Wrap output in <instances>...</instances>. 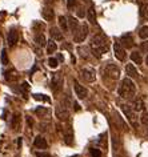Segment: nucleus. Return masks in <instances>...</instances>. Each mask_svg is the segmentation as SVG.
I'll use <instances>...</instances> for the list:
<instances>
[{"label": "nucleus", "mask_w": 148, "mask_h": 157, "mask_svg": "<svg viewBox=\"0 0 148 157\" xmlns=\"http://www.w3.org/2000/svg\"><path fill=\"white\" fill-rule=\"evenodd\" d=\"M89 47H91L92 55L96 56L97 59L102 57L103 53H107L108 49H110V44H108V37L103 33H97L91 39V43H89Z\"/></svg>", "instance_id": "obj_1"}, {"label": "nucleus", "mask_w": 148, "mask_h": 157, "mask_svg": "<svg viewBox=\"0 0 148 157\" xmlns=\"http://www.w3.org/2000/svg\"><path fill=\"white\" fill-rule=\"evenodd\" d=\"M135 93H136V85L134 81H132L130 77L123 78L122 84H120V88H119V95L126 100H132Z\"/></svg>", "instance_id": "obj_2"}, {"label": "nucleus", "mask_w": 148, "mask_h": 157, "mask_svg": "<svg viewBox=\"0 0 148 157\" xmlns=\"http://www.w3.org/2000/svg\"><path fill=\"white\" fill-rule=\"evenodd\" d=\"M104 77H108L111 80H118L120 77V69L116 64H107L104 67Z\"/></svg>", "instance_id": "obj_3"}, {"label": "nucleus", "mask_w": 148, "mask_h": 157, "mask_svg": "<svg viewBox=\"0 0 148 157\" xmlns=\"http://www.w3.org/2000/svg\"><path fill=\"white\" fill-rule=\"evenodd\" d=\"M64 84V77L61 73H53L52 78H51V89L53 91V93H59L63 88Z\"/></svg>", "instance_id": "obj_4"}, {"label": "nucleus", "mask_w": 148, "mask_h": 157, "mask_svg": "<svg viewBox=\"0 0 148 157\" xmlns=\"http://www.w3.org/2000/svg\"><path fill=\"white\" fill-rule=\"evenodd\" d=\"M87 36H88V25L84 23V24H81L79 27V29L73 33V40H75V43H81L85 40Z\"/></svg>", "instance_id": "obj_5"}, {"label": "nucleus", "mask_w": 148, "mask_h": 157, "mask_svg": "<svg viewBox=\"0 0 148 157\" xmlns=\"http://www.w3.org/2000/svg\"><path fill=\"white\" fill-rule=\"evenodd\" d=\"M56 117L61 121H67L69 117V108L65 107L63 103H60L56 107Z\"/></svg>", "instance_id": "obj_6"}, {"label": "nucleus", "mask_w": 148, "mask_h": 157, "mask_svg": "<svg viewBox=\"0 0 148 157\" xmlns=\"http://www.w3.org/2000/svg\"><path fill=\"white\" fill-rule=\"evenodd\" d=\"M80 76L88 83H92L96 80V72L93 68H83L80 71Z\"/></svg>", "instance_id": "obj_7"}, {"label": "nucleus", "mask_w": 148, "mask_h": 157, "mask_svg": "<svg viewBox=\"0 0 148 157\" xmlns=\"http://www.w3.org/2000/svg\"><path fill=\"white\" fill-rule=\"evenodd\" d=\"M122 109H123L124 115L127 116V119L130 120V123L134 125V127H138V124H136V119H135V111H134V108L130 107V105H122Z\"/></svg>", "instance_id": "obj_8"}, {"label": "nucleus", "mask_w": 148, "mask_h": 157, "mask_svg": "<svg viewBox=\"0 0 148 157\" xmlns=\"http://www.w3.org/2000/svg\"><path fill=\"white\" fill-rule=\"evenodd\" d=\"M114 52H115V57L119 61H124L126 60V48L120 44V43H115L114 44Z\"/></svg>", "instance_id": "obj_9"}, {"label": "nucleus", "mask_w": 148, "mask_h": 157, "mask_svg": "<svg viewBox=\"0 0 148 157\" xmlns=\"http://www.w3.org/2000/svg\"><path fill=\"white\" fill-rule=\"evenodd\" d=\"M119 43L124 47V48H127V49H130V48H132V47H135V41H134V37L131 36V33L123 35V36L120 37Z\"/></svg>", "instance_id": "obj_10"}, {"label": "nucleus", "mask_w": 148, "mask_h": 157, "mask_svg": "<svg viewBox=\"0 0 148 157\" xmlns=\"http://www.w3.org/2000/svg\"><path fill=\"white\" fill-rule=\"evenodd\" d=\"M73 89H75V93H76V96L79 97V99H85V97L88 96L87 88H84L83 85L79 84L76 80L73 81Z\"/></svg>", "instance_id": "obj_11"}, {"label": "nucleus", "mask_w": 148, "mask_h": 157, "mask_svg": "<svg viewBox=\"0 0 148 157\" xmlns=\"http://www.w3.org/2000/svg\"><path fill=\"white\" fill-rule=\"evenodd\" d=\"M19 40V32L15 28H12L8 32V36H7V41H8V45L10 47H15L16 43Z\"/></svg>", "instance_id": "obj_12"}, {"label": "nucleus", "mask_w": 148, "mask_h": 157, "mask_svg": "<svg viewBox=\"0 0 148 157\" xmlns=\"http://www.w3.org/2000/svg\"><path fill=\"white\" fill-rule=\"evenodd\" d=\"M33 145L37 149H47L48 148V143H47V140L43 136H37L36 139H35V141H33Z\"/></svg>", "instance_id": "obj_13"}, {"label": "nucleus", "mask_w": 148, "mask_h": 157, "mask_svg": "<svg viewBox=\"0 0 148 157\" xmlns=\"http://www.w3.org/2000/svg\"><path fill=\"white\" fill-rule=\"evenodd\" d=\"M41 15L47 21H51V20H53V17H55V12H53V10L49 8V7H44L41 11Z\"/></svg>", "instance_id": "obj_14"}, {"label": "nucleus", "mask_w": 148, "mask_h": 157, "mask_svg": "<svg viewBox=\"0 0 148 157\" xmlns=\"http://www.w3.org/2000/svg\"><path fill=\"white\" fill-rule=\"evenodd\" d=\"M68 29H71V32L72 33H75L77 29H79V21H77V19H75V17H72V16H69L68 19Z\"/></svg>", "instance_id": "obj_15"}, {"label": "nucleus", "mask_w": 148, "mask_h": 157, "mask_svg": "<svg viewBox=\"0 0 148 157\" xmlns=\"http://www.w3.org/2000/svg\"><path fill=\"white\" fill-rule=\"evenodd\" d=\"M126 73H127V77H138L139 73H138V69L135 68L134 64H127L126 65Z\"/></svg>", "instance_id": "obj_16"}, {"label": "nucleus", "mask_w": 148, "mask_h": 157, "mask_svg": "<svg viewBox=\"0 0 148 157\" xmlns=\"http://www.w3.org/2000/svg\"><path fill=\"white\" fill-rule=\"evenodd\" d=\"M49 33H51V37L53 40H63V33L60 32L59 28H56V27H52L51 29H49Z\"/></svg>", "instance_id": "obj_17"}, {"label": "nucleus", "mask_w": 148, "mask_h": 157, "mask_svg": "<svg viewBox=\"0 0 148 157\" xmlns=\"http://www.w3.org/2000/svg\"><path fill=\"white\" fill-rule=\"evenodd\" d=\"M20 115L19 113H15L14 117H12V121H11V125H12V129L14 131H19L20 129Z\"/></svg>", "instance_id": "obj_18"}, {"label": "nucleus", "mask_w": 148, "mask_h": 157, "mask_svg": "<svg viewBox=\"0 0 148 157\" xmlns=\"http://www.w3.org/2000/svg\"><path fill=\"white\" fill-rule=\"evenodd\" d=\"M131 60L135 63V64H142L143 63V57H142V53L139 51H134L131 53Z\"/></svg>", "instance_id": "obj_19"}, {"label": "nucleus", "mask_w": 148, "mask_h": 157, "mask_svg": "<svg viewBox=\"0 0 148 157\" xmlns=\"http://www.w3.org/2000/svg\"><path fill=\"white\" fill-rule=\"evenodd\" d=\"M56 49H57V44L53 39L47 41V53H53V52H56Z\"/></svg>", "instance_id": "obj_20"}, {"label": "nucleus", "mask_w": 148, "mask_h": 157, "mask_svg": "<svg viewBox=\"0 0 148 157\" xmlns=\"http://www.w3.org/2000/svg\"><path fill=\"white\" fill-rule=\"evenodd\" d=\"M88 20L91 24H96V12H95V7H89L88 10Z\"/></svg>", "instance_id": "obj_21"}, {"label": "nucleus", "mask_w": 148, "mask_h": 157, "mask_svg": "<svg viewBox=\"0 0 148 157\" xmlns=\"http://www.w3.org/2000/svg\"><path fill=\"white\" fill-rule=\"evenodd\" d=\"M35 43L39 45V47H44L47 44V40H45V36L43 33H37L35 36Z\"/></svg>", "instance_id": "obj_22"}, {"label": "nucleus", "mask_w": 148, "mask_h": 157, "mask_svg": "<svg viewBox=\"0 0 148 157\" xmlns=\"http://www.w3.org/2000/svg\"><path fill=\"white\" fill-rule=\"evenodd\" d=\"M132 108H134V111H142V109L144 108V103H143V99H135L134 100V105H132Z\"/></svg>", "instance_id": "obj_23"}, {"label": "nucleus", "mask_w": 148, "mask_h": 157, "mask_svg": "<svg viewBox=\"0 0 148 157\" xmlns=\"http://www.w3.org/2000/svg\"><path fill=\"white\" fill-rule=\"evenodd\" d=\"M48 112H49L48 108H45V107H37L36 109H35V113L40 117H44L45 115H48Z\"/></svg>", "instance_id": "obj_24"}, {"label": "nucleus", "mask_w": 148, "mask_h": 157, "mask_svg": "<svg viewBox=\"0 0 148 157\" xmlns=\"http://www.w3.org/2000/svg\"><path fill=\"white\" fill-rule=\"evenodd\" d=\"M59 24L61 27V29L64 31H68V20H67V17H64V16H59Z\"/></svg>", "instance_id": "obj_25"}, {"label": "nucleus", "mask_w": 148, "mask_h": 157, "mask_svg": "<svg viewBox=\"0 0 148 157\" xmlns=\"http://www.w3.org/2000/svg\"><path fill=\"white\" fill-rule=\"evenodd\" d=\"M140 16L143 19H146V20H148V4L140 6Z\"/></svg>", "instance_id": "obj_26"}, {"label": "nucleus", "mask_w": 148, "mask_h": 157, "mask_svg": "<svg viewBox=\"0 0 148 157\" xmlns=\"http://www.w3.org/2000/svg\"><path fill=\"white\" fill-rule=\"evenodd\" d=\"M33 99L35 100H40V101H47V103H49V97L45 96V95H40V93H35L33 95Z\"/></svg>", "instance_id": "obj_27"}, {"label": "nucleus", "mask_w": 148, "mask_h": 157, "mask_svg": "<svg viewBox=\"0 0 148 157\" xmlns=\"http://www.w3.org/2000/svg\"><path fill=\"white\" fill-rule=\"evenodd\" d=\"M139 36L142 37V39H148V25L143 27V28L140 29V32H139Z\"/></svg>", "instance_id": "obj_28"}, {"label": "nucleus", "mask_w": 148, "mask_h": 157, "mask_svg": "<svg viewBox=\"0 0 148 157\" xmlns=\"http://www.w3.org/2000/svg\"><path fill=\"white\" fill-rule=\"evenodd\" d=\"M77 51L80 52V56H81V57H84V59L88 57V48H87V47H84V48H83V47H79V48H77Z\"/></svg>", "instance_id": "obj_29"}, {"label": "nucleus", "mask_w": 148, "mask_h": 157, "mask_svg": "<svg viewBox=\"0 0 148 157\" xmlns=\"http://www.w3.org/2000/svg\"><path fill=\"white\" fill-rule=\"evenodd\" d=\"M8 63H10V60H8V56H7V51L3 49L2 51V64L3 65H7Z\"/></svg>", "instance_id": "obj_30"}, {"label": "nucleus", "mask_w": 148, "mask_h": 157, "mask_svg": "<svg viewBox=\"0 0 148 157\" xmlns=\"http://www.w3.org/2000/svg\"><path fill=\"white\" fill-rule=\"evenodd\" d=\"M6 80H15V78H16V76H15V71L12 69V71H7L6 72Z\"/></svg>", "instance_id": "obj_31"}, {"label": "nucleus", "mask_w": 148, "mask_h": 157, "mask_svg": "<svg viewBox=\"0 0 148 157\" xmlns=\"http://www.w3.org/2000/svg\"><path fill=\"white\" fill-rule=\"evenodd\" d=\"M48 65L51 67V68H56V67L59 65V61H57V59H55V57H49L48 59Z\"/></svg>", "instance_id": "obj_32"}, {"label": "nucleus", "mask_w": 148, "mask_h": 157, "mask_svg": "<svg viewBox=\"0 0 148 157\" xmlns=\"http://www.w3.org/2000/svg\"><path fill=\"white\" fill-rule=\"evenodd\" d=\"M89 152H91L92 157H102V152H100V149H97V148H91Z\"/></svg>", "instance_id": "obj_33"}, {"label": "nucleus", "mask_w": 148, "mask_h": 157, "mask_svg": "<svg viewBox=\"0 0 148 157\" xmlns=\"http://www.w3.org/2000/svg\"><path fill=\"white\" fill-rule=\"evenodd\" d=\"M76 4H77V0H67V7L69 10L73 8V7H76Z\"/></svg>", "instance_id": "obj_34"}, {"label": "nucleus", "mask_w": 148, "mask_h": 157, "mask_svg": "<svg viewBox=\"0 0 148 157\" xmlns=\"http://www.w3.org/2000/svg\"><path fill=\"white\" fill-rule=\"evenodd\" d=\"M142 123L144 125H148V112H144L142 116Z\"/></svg>", "instance_id": "obj_35"}, {"label": "nucleus", "mask_w": 148, "mask_h": 157, "mask_svg": "<svg viewBox=\"0 0 148 157\" xmlns=\"http://www.w3.org/2000/svg\"><path fill=\"white\" fill-rule=\"evenodd\" d=\"M140 48H142L143 52H148V40L147 41H143L142 44H140Z\"/></svg>", "instance_id": "obj_36"}, {"label": "nucleus", "mask_w": 148, "mask_h": 157, "mask_svg": "<svg viewBox=\"0 0 148 157\" xmlns=\"http://www.w3.org/2000/svg\"><path fill=\"white\" fill-rule=\"evenodd\" d=\"M36 157H52V156L47 152H36Z\"/></svg>", "instance_id": "obj_37"}, {"label": "nucleus", "mask_w": 148, "mask_h": 157, "mask_svg": "<svg viewBox=\"0 0 148 157\" xmlns=\"http://www.w3.org/2000/svg\"><path fill=\"white\" fill-rule=\"evenodd\" d=\"M83 8H81V7H80V8H79V11H77V16H79V17H84V15H85V12H83Z\"/></svg>", "instance_id": "obj_38"}, {"label": "nucleus", "mask_w": 148, "mask_h": 157, "mask_svg": "<svg viewBox=\"0 0 148 157\" xmlns=\"http://www.w3.org/2000/svg\"><path fill=\"white\" fill-rule=\"evenodd\" d=\"M73 105H75V109H76V111H79V109H80V107H79V104H77V103H73Z\"/></svg>", "instance_id": "obj_39"}, {"label": "nucleus", "mask_w": 148, "mask_h": 157, "mask_svg": "<svg viewBox=\"0 0 148 157\" xmlns=\"http://www.w3.org/2000/svg\"><path fill=\"white\" fill-rule=\"evenodd\" d=\"M59 60H60V61H63V60H64V57L61 56V55H59Z\"/></svg>", "instance_id": "obj_40"}, {"label": "nucleus", "mask_w": 148, "mask_h": 157, "mask_svg": "<svg viewBox=\"0 0 148 157\" xmlns=\"http://www.w3.org/2000/svg\"><path fill=\"white\" fill-rule=\"evenodd\" d=\"M146 63H147V65H148V53H147V57H146Z\"/></svg>", "instance_id": "obj_41"}, {"label": "nucleus", "mask_w": 148, "mask_h": 157, "mask_svg": "<svg viewBox=\"0 0 148 157\" xmlns=\"http://www.w3.org/2000/svg\"><path fill=\"white\" fill-rule=\"evenodd\" d=\"M84 2H91V0H84Z\"/></svg>", "instance_id": "obj_42"}, {"label": "nucleus", "mask_w": 148, "mask_h": 157, "mask_svg": "<svg viewBox=\"0 0 148 157\" xmlns=\"http://www.w3.org/2000/svg\"><path fill=\"white\" fill-rule=\"evenodd\" d=\"M48 2H53V0H48Z\"/></svg>", "instance_id": "obj_43"}]
</instances>
